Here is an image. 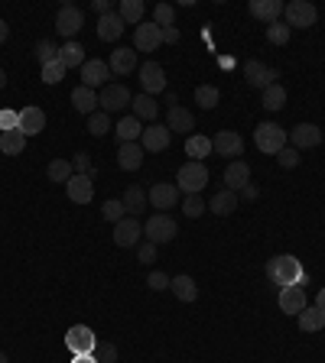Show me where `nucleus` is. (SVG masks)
I'll use <instances>...</instances> for the list:
<instances>
[{"instance_id":"f257e3e1","label":"nucleus","mask_w":325,"mask_h":363,"mask_svg":"<svg viewBox=\"0 0 325 363\" xmlns=\"http://www.w3.org/2000/svg\"><path fill=\"white\" fill-rule=\"evenodd\" d=\"M267 279H270L274 286L286 289V286H302V282H309V272L302 270V263L293 253H280V256H274V260H267Z\"/></svg>"},{"instance_id":"f03ea898","label":"nucleus","mask_w":325,"mask_h":363,"mask_svg":"<svg viewBox=\"0 0 325 363\" xmlns=\"http://www.w3.org/2000/svg\"><path fill=\"white\" fill-rule=\"evenodd\" d=\"M286 130L280 127V124H274V120H264V124H257L254 127V143L260 152H267V156H276V152L286 146Z\"/></svg>"},{"instance_id":"7ed1b4c3","label":"nucleus","mask_w":325,"mask_h":363,"mask_svg":"<svg viewBox=\"0 0 325 363\" xmlns=\"http://www.w3.org/2000/svg\"><path fill=\"white\" fill-rule=\"evenodd\" d=\"M205 185H208V169H205V162H192V159H189L186 166H179V172H176V188H179V192L198 194Z\"/></svg>"},{"instance_id":"20e7f679","label":"nucleus","mask_w":325,"mask_h":363,"mask_svg":"<svg viewBox=\"0 0 325 363\" xmlns=\"http://www.w3.org/2000/svg\"><path fill=\"white\" fill-rule=\"evenodd\" d=\"M176 234H179V227H176V220H172L170 214H153V218L144 224V237L153 246L172 244V240H176Z\"/></svg>"},{"instance_id":"39448f33","label":"nucleus","mask_w":325,"mask_h":363,"mask_svg":"<svg viewBox=\"0 0 325 363\" xmlns=\"http://www.w3.org/2000/svg\"><path fill=\"white\" fill-rule=\"evenodd\" d=\"M283 17H286L283 23L290 26V29H309V26H316L319 10H316V4H309V0H293V4H286Z\"/></svg>"},{"instance_id":"423d86ee","label":"nucleus","mask_w":325,"mask_h":363,"mask_svg":"<svg viewBox=\"0 0 325 363\" xmlns=\"http://www.w3.org/2000/svg\"><path fill=\"white\" fill-rule=\"evenodd\" d=\"M65 347L72 350V357H85V354H94L98 338H94V331L88 324H72L65 331Z\"/></svg>"},{"instance_id":"0eeeda50","label":"nucleus","mask_w":325,"mask_h":363,"mask_svg":"<svg viewBox=\"0 0 325 363\" xmlns=\"http://www.w3.org/2000/svg\"><path fill=\"white\" fill-rule=\"evenodd\" d=\"M82 26H85V13H82L75 4H62L59 13H56V29H59V36H65V43H72Z\"/></svg>"},{"instance_id":"6e6552de","label":"nucleus","mask_w":325,"mask_h":363,"mask_svg":"<svg viewBox=\"0 0 325 363\" xmlns=\"http://www.w3.org/2000/svg\"><path fill=\"white\" fill-rule=\"evenodd\" d=\"M276 78H280V72L270 68V65H264L260 59H248V62H244V81H248L250 88L267 91L270 85H276Z\"/></svg>"},{"instance_id":"1a4fd4ad","label":"nucleus","mask_w":325,"mask_h":363,"mask_svg":"<svg viewBox=\"0 0 325 363\" xmlns=\"http://www.w3.org/2000/svg\"><path fill=\"white\" fill-rule=\"evenodd\" d=\"M137 78H140L144 94H150V98L166 91V72H162L160 62H144V65L137 68Z\"/></svg>"},{"instance_id":"9d476101","label":"nucleus","mask_w":325,"mask_h":363,"mask_svg":"<svg viewBox=\"0 0 325 363\" xmlns=\"http://www.w3.org/2000/svg\"><path fill=\"white\" fill-rule=\"evenodd\" d=\"M130 101H134V94L124 85H104L101 94H98V104H101L104 114H117V110L130 107Z\"/></svg>"},{"instance_id":"9b49d317","label":"nucleus","mask_w":325,"mask_h":363,"mask_svg":"<svg viewBox=\"0 0 325 363\" xmlns=\"http://www.w3.org/2000/svg\"><path fill=\"white\" fill-rule=\"evenodd\" d=\"M146 198H150V208H160V214H166V208L179 204V188H176V182H156L146 192Z\"/></svg>"},{"instance_id":"f8f14e48","label":"nucleus","mask_w":325,"mask_h":363,"mask_svg":"<svg viewBox=\"0 0 325 363\" xmlns=\"http://www.w3.org/2000/svg\"><path fill=\"white\" fill-rule=\"evenodd\" d=\"M212 152H218V156H244V140H241V133H234V130H218L212 140Z\"/></svg>"},{"instance_id":"ddd939ff","label":"nucleus","mask_w":325,"mask_h":363,"mask_svg":"<svg viewBox=\"0 0 325 363\" xmlns=\"http://www.w3.org/2000/svg\"><path fill=\"white\" fill-rule=\"evenodd\" d=\"M140 237H144V224L137 218H130V214L114 224V244L117 246H137Z\"/></svg>"},{"instance_id":"4468645a","label":"nucleus","mask_w":325,"mask_h":363,"mask_svg":"<svg viewBox=\"0 0 325 363\" xmlns=\"http://www.w3.org/2000/svg\"><path fill=\"white\" fill-rule=\"evenodd\" d=\"M170 143H172L170 127H162V124L144 127V136H140V146H144V152H162V150H170Z\"/></svg>"},{"instance_id":"2eb2a0df","label":"nucleus","mask_w":325,"mask_h":363,"mask_svg":"<svg viewBox=\"0 0 325 363\" xmlns=\"http://www.w3.org/2000/svg\"><path fill=\"white\" fill-rule=\"evenodd\" d=\"M20 114V124H17V130L23 136H36V133H43L46 130V110H39V107H23V110H17Z\"/></svg>"},{"instance_id":"dca6fc26","label":"nucleus","mask_w":325,"mask_h":363,"mask_svg":"<svg viewBox=\"0 0 325 363\" xmlns=\"http://www.w3.org/2000/svg\"><path fill=\"white\" fill-rule=\"evenodd\" d=\"M108 78H111V68H108V62L88 59L85 65H82V85H85V88H101Z\"/></svg>"},{"instance_id":"f3484780","label":"nucleus","mask_w":325,"mask_h":363,"mask_svg":"<svg viewBox=\"0 0 325 363\" xmlns=\"http://www.w3.org/2000/svg\"><path fill=\"white\" fill-rule=\"evenodd\" d=\"M162 46V33L156 23H140L137 26V36H134V49L137 52H153Z\"/></svg>"},{"instance_id":"a211bd4d","label":"nucleus","mask_w":325,"mask_h":363,"mask_svg":"<svg viewBox=\"0 0 325 363\" xmlns=\"http://www.w3.org/2000/svg\"><path fill=\"white\" fill-rule=\"evenodd\" d=\"M290 140H293L290 143L293 150H312V146L322 143V130L316 124H300V127H293Z\"/></svg>"},{"instance_id":"6ab92c4d","label":"nucleus","mask_w":325,"mask_h":363,"mask_svg":"<svg viewBox=\"0 0 325 363\" xmlns=\"http://www.w3.org/2000/svg\"><path fill=\"white\" fill-rule=\"evenodd\" d=\"M306 305H309V298H306V289H302V286H286V289H280V312L300 315Z\"/></svg>"},{"instance_id":"aec40b11","label":"nucleus","mask_w":325,"mask_h":363,"mask_svg":"<svg viewBox=\"0 0 325 363\" xmlns=\"http://www.w3.org/2000/svg\"><path fill=\"white\" fill-rule=\"evenodd\" d=\"M283 10H286V4H283V0H250V17L264 20L267 26L276 23V20L283 17Z\"/></svg>"},{"instance_id":"412c9836","label":"nucleus","mask_w":325,"mask_h":363,"mask_svg":"<svg viewBox=\"0 0 325 363\" xmlns=\"http://www.w3.org/2000/svg\"><path fill=\"white\" fill-rule=\"evenodd\" d=\"M166 127H170V133H186L192 136L189 130H196V117H192V110L189 107H170V114H166Z\"/></svg>"},{"instance_id":"4be33fe9","label":"nucleus","mask_w":325,"mask_h":363,"mask_svg":"<svg viewBox=\"0 0 325 363\" xmlns=\"http://www.w3.org/2000/svg\"><path fill=\"white\" fill-rule=\"evenodd\" d=\"M117 166L124 172H137L144 166V146L140 143H120L117 146Z\"/></svg>"},{"instance_id":"5701e85b","label":"nucleus","mask_w":325,"mask_h":363,"mask_svg":"<svg viewBox=\"0 0 325 363\" xmlns=\"http://www.w3.org/2000/svg\"><path fill=\"white\" fill-rule=\"evenodd\" d=\"M250 182V166L244 159H234L228 162V169H224V188H231V192H241V188Z\"/></svg>"},{"instance_id":"b1692460","label":"nucleus","mask_w":325,"mask_h":363,"mask_svg":"<svg viewBox=\"0 0 325 363\" xmlns=\"http://www.w3.org/2000/svg\"><path fill=\"white\" fill-rule=\"evenodd\" d=\"M120 36H124V20H120V13H117V10L104 13V17L98 20V39L114 43V39H120Z\"/></svg>"},{"instance_id":"393cba45","label":"nucleus","mask_w":325,"mask_h":363,"mask_svg":"<svg viewBox=\"0 0 325 363\" xmlns=\"http://www.w3.org/2000/svg\"><path fill=\"white\" fill-rule=\"evenodd\" d=\"M65 192H69V198L75 204H88L94 198V182L88 176H72L69 185H65Z\"/></svg>"},{"instance_id":"a878e982","label":"nucleus","mask_w":325,"mask_h":363,"mask_svg":"<svg viewBox=\"0 0 325 363\" xmlns=\"http://www.w3.org/2000/svg\"><path fill=\"white\" fill-rule=\"evenodd\" d=\"M108 68H111L114 75H130V72H137V49H114Z\"/></svg>"},{"instance_id":"bb28decb","label":"nucleus","mask_w":325,"mask_h":363,"mask_svg":"<svg viewBox=\"0 0 325 363\" xmlns=\"http://www.w3.org/2000/svg\"><path fill=\"white\" fill-rule=\"evenodd\" d=\"M234 208H238V192H231V188L215 192V198L208 202V211L218 214V218H228V214H234Z\"/></svg>"},{"instance_id":"cd10ccee","label":"nucleus","mask_w":325,"mask_h":363,"mask_svg":"<svg viewBox=\"0 0 325 363\" xmlns=\"http://www.w3.org/2000/svg\"><path fill=\"white\" fill-rule=\"evenodd\" d=\"M114 133H117L120 143H140V136H144V124H140L134 114H127V117L117 120V127H114Z\"/></svg>"},{"instance_id":"c85d7f7f","label":"nucleus","mask_w":325,"mask_h":363,"mask_svg":"<svg viewBox=\"0 0 325 363\" xmlns=\"http://www.w3.org/2000/svg\"><path fill=\"white\" fill-rule=\"evenodd\" d=\"M186 156H192V162H202L205 156H212V136L205 133L186 136Z\"/></svg>"},{"instance_id":"c756f323","label":"nucleus","mask_w":325,"mask_h":363,"mask_svg":"<svg viewBox=\"0 0 325 363\" xmlns=\"http://www.w3.org/2000/svg\"><path fill=\"white\" fill-rule=\"evenodd\" d=\"M72 107H75L78 114H88V117H91L94 107H98V94H94V88L78 85L75 91H72Z\"/></svg>"},{"instance_id":"7c9ffc66","label":"nucleus","mask_w":325,"mask_h":363,"mask_svg":"<svg viewBox=\"0 0 325 363\" xmlns=\"http://www.w3.org/2000/svg\"><path fill=\"white\" fill-rule=\"evenodd\" d=\"M130 107H134V117L144 124V120H156V114H160V104H156V98H150V94L140 91L134 101H130Z\"/></svg>"},{"instance_id":"2f4dec72","label":"nucleus","mask_w":325,"mask_h":363,"mask_svg":"<svg viewBox=\"0 0 325 363\" xmlns=\"http://www.w3.org/2000/svg\"><path fill=\"white\" fill-rule=\"evenodd\" d=\"M170 289H172V296L179 298V302H196L198 298V286H196V279L192 276H172Z\"/></svg>"},{"instance_id":"473e14b6","label":"nucleus","mask_w":325,"mask_h":363,"mask_svg":"<svg viewBox=\"0 0 325 363\" xmlns=\"http://www.w3.org/2000/svg\"><path fill=\"white\" fill-rule=\"evenodd\" d=\"M296 321H300V331L312 334V331H322L325 328V312H322V308H316V305H312V308L306 305V308L296 315Z\"/></svg>"},{"instance_id":"72a5a7b5","label":"nucleus","mask_w":325,"mask_h":363,"mask_svg":"<svg viewBox=\"0 0 325 363\" xmlns=\"http://www.w3.org/2000/svg\"><path fill=\"white\" fill-rule=\"evenodd\" d=\"M120 202H124V208H127L130 218H140V211L146 208V202H150V198H146V192L140 185H130L127 192H124V198H120Z\"/></svg>"},{"instance_id":"f704fd0d","label":"nucleus","mask_w":325,"mask_h":363,"mask_svg":"<svg viewBox=\"0 0 325 363\" xmlns=\"http://www.w3.org/2000/svg\"><path fill=\"white\" fill-rule=\"evenodd\" d=\"M59 62H62L65 68H82L88 59H85V49H82V46L72 39V43L59 46Z\"/></svg>"},{"instance_id":"c9c22d12","label":"nucleus","mask_w":325,"mask_h":363,"mask_svg":"<svg viewBox=\"0 0 325 363\" xmlns=\"http://www.w3.org/2000/svg\"><path fill=\"white\" fill-rule=\"evenodd\" d=\"M117 13H120V20H124V26H127V23L140 26V23H144L146 7H144V0H120Z\"/></svg>"},{"instance_id":"e433bc0d","label":"nucleus","mask_w":325,"mask_h":363,"mask_svg":"<svg viewBox=\"0 0 325 363\" xmlns=\"http://www.w3.org/2000/svg\"><path fill=\"white\" fill-rule=\"evenodd\" d=\"M0 150L4 156H20L26 150V136L20 130H7V133H0Z\"/></svg>"},{"instance_id":"4c0bfd02","label":"nucleus","mask_w":325,"mask_h":363,"mask_svg":"<svg viewBox=\"0 0 325 363\" xmlns=\"http://www.w3.org/2000/svg\"><path fill=\"white\" fill-rule=\"evenodd\" d=\"M46 176H49V182H62V185H69V178L75 176V169H72V162H65V159H52L49 166H46Z\"/></svg>"},{"instance_id":"58836bf2","label":"nucleus","mask_w":325,"mask_h":363,"mask_svg":"<svg viewBox=\"0 0 325 363\" xmlns=\"http://www.w3.org/2000/svg\"><path fill=\"white\" fill-rule=\"evenodd\" d=\"M33 55H36L39 65H49V62L59 59V46L52 43V39H39V43L33 46Z\"/></svg>"},{"instance_id":"ea45409f","label":"nucleus","mask_w":325,"mask_h":363,"mask_svg":"<svg viewBox=\"0 0 325 363\" xmlns=\"http://www.w3.org/2000/svg\"><path fill=\"white\" fill-rule=\"evenodd\" d=\"M218 98H222V94H218V88L215 85H198L196 88V104L202 110H215L218 107Z\"/></svg>"},{"instance_id":"a19ab883","label":"nucleus","mask_w":325,"mask_h":363,"mask_svg":"<svg viewBox=\"0 0 325 363\" xmlns=\"http://www.w3.org/2000/svg\"><path fill=\"white\" fill-rule=\"evenodd\" d=\"M260 104H264L267 110H283V104H286V88H283V85H270L264 91V98H260Z\"/></svg>"},{"instance_id":"79ce46f5","label":"nucleus","mask_w":325,"mask_h":363,"mask_svg":"<svg viewBox=\"0 0 325 363\" xmlns=\"http://www.w3.org/2000/svg\"><path fill=\"white\" fill-rule=\"evenodd\" d=\"M101 218L111 220V224H117V220L127 218V208H124V202H120V198H108V202L101 204Z\"/></svg>"},{"instance_id":"37998d69","label":"nucleus","mask_w":325,"mask_h":363,"mask_svg":"<svg viewBox=\"0 0 325 363\" xmlns=\"http://www.w3.org/2000/svg\"><path fill=\"white\" fill-rule=\"evenodd\" d=\"M290 26L283 23V20H276V23H270L267 26V43H274V46H286L290 43Z\"/></svg>"},{"instance_id":"c03bdc74","label":"nucleus","mask_w":325,"mask_h":363,"mask_svg":"<svg viewBox=\"0 0 325 363\" xmlns=\"http://www.w3.org/2000/svg\"><path fill=\"white\" fill-rule=\"evenodd\" d=\"M111 130V114H104V110H94L91 117H88V133L91 136H104Z\"/></svg>"},{"instance_id":"a18cd8bd","label":"nucleus","mask_w":325,"mask_h":363,"mask_svg":"<svg viewBox=\"0 0 325 363\" xmlns=\"http://www.w3.org/2000/svg\"><path fill=\"white\" fill-rule=\"evenodd\" d=\"M208 211V204L202 202V194H186V202H182V214L186 218H202Z\"/></svg>"},{"instance_id":"49530a36","label":"nucleus","mask_w":325,"mask_h":363,"mask_svg":"<svg viewBox=\"0 0 325 363\" xmlns=\"http://www.w3.org/2000/svg\"><path fill=\"white\" fill-rule=\"evenodd\" d=\"M153 23L160 26V29L172 26V23H176V7H170V4H156V7H153Z\"/></svg>"},{"instance_id":"de8ad7c7","label":"nucleus","mask_w":325,"mask_h":363,"mask_svg":"<svg viewBox=\"0 0 325 363\" xmlns=\"http://www.w3.org/2000/svg\"><path fill=\"white\" fill-rule=\"evenodd\" d=\"M65 72H69V68L56 59V62H49V65H43V72H39V75H43L46 85H59L62 78H65Z\"/></svg>"},{"instance_id":"09e8293b","label":"nucleus","mask_w":325,"mask_h":363,"mask_svg":"<svg viewBox=\"0 0 325 363\" xmlns=\"http://www.w3.org/2000/svg\"><path fill=\"white\" fill-rule=\"evenodd\" d=\"M72 169H75V176H88V178L98 176V169L91 166V156H88V152H75V156H72Z\"/></svg>"},{"instance_id":"8fccbe9b","label":"nucleus","mask_w":325,"mask_h":363,"mask_svg":"<svg viewBox=\"0 0 325 363\" xmlns=\"http://www.w3.org/2000/svg\"><path fill=\"white\" fill-rule=\"evenodd\" d=\"M300 159H302V156H300V150H293L290 143H286L280 152H276V162H280L283 169H296V166H300Z\"/></svg>"},{"instance_id":"3c124183","label":"nucleus","mask_w":325,"mask_h":363,"mask_svg":"<svg viewBox=\"0 0 325 363\" xmlns=\"http://www.w3.org/2000/svg\"><path fill=\"white\" fill-rule=\"evenodd\" d=\"M94 360L98 363H114L117 360V347L114 344H98L94 347Z\"/></svg>"},{"instance_id":"603ef678","label":"nucleus","mask_w":325,"mask_h":363,"mask_svg":"<svg viewBox=\"0 0 325 363\" xmlns=\"http://www.w3.org/2000/svg\"><path fill=\"white\" fill-rule=\"evenodd\" d=\"M170 282H172V279L166 276V272H160V270H153L150 276H146V286L153 289V292H162V289H170Z\"/></svg>"},{"instance_id":"864d4df0","label":"nucleus","mask_w":325,"mask_h":363,"mask_svg":"<svg viewBox=\"0 0 325 363\" xmlns=\"http://www.w3.org/2000/svg\"><path fill=\"white\" fill-rule=\"evenodd\" d=\"M20 124V114L17 110H0V133H7V130H17Z\"/></svg>"},{"instance_id":"5fc2aeb1","label":"nucleus","mask_w":325,"mask_h":363,"mask_svg":"<svg viewBox=\"0 0 325 363\" xmlns=\"http://www.w3.org/2000/svg\"><path fill=\"white\" fill-rule=\"evenodd\" d=\"M156 260V246L146 240V244H140V250H137V263H144V266H150V263Z\"/></svg>"},{"instance_id":"6e6d98bb","label":"nucleus","mask_w":325,"mask_h":363,"mask_svg":"<svg viewBox=\"0 0 325 363\" xmlns=\"http://www.w3.org/2000/svg\"><path fill=\"white\" fill-rule=\"evenodd\" d=\"M160 33H162V43H179V29H176V26H166Z\"/></svg>"},{"instance_id":"4d7b16f0","label":"nucleus","mask_w":325,"mask_h":363,"mask_svg":"<svg viewBox=\"0 0 325 363\" xmlns=\"http://www.w3.org/2000/svg\"><path fill=\"white\" fill-rule=\"evenodd\" d=\"M91 10L104 17V13H111V4H108V0H91Z\"/></svg>"},{"instance_id":"13d9d810","label":"nucleus","mask_w":325,"mask_h":363,"mask_svg":"<svg viewBox=\"0 0 325 363\" xmlns=\"http://www.w3.org/2000/svg\"><path fill=\"white\" fill-rule=\"evenodd\" d=\"M241 194H244L248 202H254V198H257V194H260V192H257V188H254V185H250V182H248V185L241 188Z\"/></svg>"},{"instance_id":"bf43d9fd","label":"nucleus","mask_w":325,"mask_h":363,"mask_svg":"<svg viewBox=\"0 0 325 363\" xmlns=\"http://www.w3.org/2000/svg\"><path fill=\"white\" fill-rule=\"evenodd\" d=\"M7 36H10V26L0 20V43H7Z\"/></svg>"},{"instance_id":"052dcab7","label":"nucleus","mask_w":325,"mask_h":363,"mask_svg":"<svg viewBox=\"0 0 325 363\" xmlns=\"http://www.w3.org/2000/svg\"><path fill=\"white\" fill-rule=\"evenodd\" d=\"M72 363H98L94 354H85V357H72Z\"/></svg>"},{"instance_id":"680f3d73","label":"nucleus","mask_w":325,"mask_h":363,"mask_svg":"<svg viewBox=\"0 0 325 363\" xmlns=\"http://www.w3.org/2000/svg\"><path fill=\"white\" fill-rule=\"evenodd\" d=\"M316 308H322V312H325V289H319V296H316Z\"/></svg>"},{"instance_id":"e2e57ef3","label":"nucleus","mask_w":325,"mask_h":363,"mask_svg":"<svg viewBox=\"0 0 325 363\" xmlns=\"http://www.w3.org/2000/svg\"><path fill=\"white\" fill-rule=\"evenodd\" d=\"M4 88H7V72L0 68V91H4Z\"/></svg>"},{"instance_id":"0e129e2a","label":"nucleus","mask_w":325,"mask_h":363,"mask_svg":"<svg viewBox=\"0 0 325 363\" xmlns=\"http://www.w3.org/2000/svg\"><path fill=\"white\" fill-rule=\"evenodd\" d=\"M0 363H10V360H7V354H4V350H0Z\"/></svg>"}]
</instances>
